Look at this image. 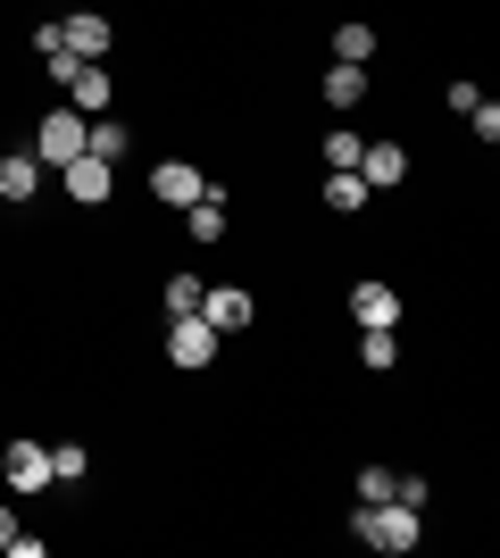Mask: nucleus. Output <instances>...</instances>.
I'll return each instance as SVG.
<instances>
[{
	"instance_id": "f257e3e1",
	"label": "nucleus",
	"mask_w": 500,
	"mask_h": 558,
	"mask_svg": "<svg viewBox=\"0 0 500 558\" xmlns=\"http://www.w3.org/2000/svg\"><path fill=\"white\" fill-rule=\"evenodd\" d=\"M351 534L367 542V550H417V509L408 500H358V517H351Z\"/></svg>"
},
{
	"instance_id": "f03ea898",
	"label": "nucleus",
	"mask_w": 500,
	"mask_h": 558,
	"mask_svg": "<svg viewBox=\"0 0 500 558\" xmlns=\"http://www.w3.org/2000/svg\"><path fill=\"white\" fill-rule=\"evenodd\" d=\"M34 159H42V167L84 159V117H75V109H50L42 125H34Z\"/></svg>"
},
{
	"instance_id": "7ed1b4c3",
	"label": "nucleus",
	"mask_w": 500,
	"mask_h": 558,
	"mask_svg": "<svg viewBox=\"0 0 500 558\" xmlns=\"http://www.w3.org/2000/svg\"><path fill=\"white\" fill-rule=\"evenodd\" d=\"M167 359H175V367H209L217 359V326L209 317H175V326H167Z\"/></svg>"
},
{
	"instance_id": "20e7f679",
	"label": "nucleus",
	"mask_w": 500,
	"mask_h": 558,
	"mask_svg": "<svg viewBox=\"0 0 500 558\" xmlns=\"http://www.w3.org/2000/svg\"><path fill=\"white\" fill-rule=\"evenodd\" d=\"M150 192H159L167 209H192V201L209 192V175H200L192 159H167V167H150Z\"/></svg>"
},
{
	"instance_id": "39448f33",
	"label": "nucleus",
	"mask_w": 500,
	"mask_h": 558,
	"mask_svg": "<svg viewBox=\"0 0 500 558\" xmlns=\"http://www.w3.org/2000/svg\"><path fill=\"white\" fill-rule=\"evenodd\" d=\"M0 475H9L17 492H50V450H42V442H9Z\"/></svg>"
},
{
	"instance_id": "423d86ee",
	"label": "nucleus",
	"mask_w": 500,
	"mask_h": 558,
	"mask_svg": "<svg viewBox=\"0 0 500 558\" xmlns=\"http://www.w3.org/2000/svg\"><path fill=\"white\" fill-rule=\"evenodd\" d=\"M358 175H367V192H392V184L408 175L401 142H358Z\"/></svg>"
},
{
	"instance_id": "0eeeda50",
	"label": "nucleus",
	"mask_w": 500,
	"mask_h": 558,
	"mask_svg": "<svg viewBox=\"0 0 500 558\" xmlns=\"http://www.w3.org/2000/svg\"><path fill=\"white\" fill-rule=\"evenodd\" d=\"M59 175H68V201H84V209H93V201H109V184H118V167H100L93 150H84V159H68Z\"/></svg>"
},
{
	"instance_id": "6e6552de",
	"label": "nucleus",
	"mask_w": 500,
	"mask_h": 558,
	"mask_svg": "<svg viewBox=\"0 0 500 558\" xmlns=\"http://www.w3.org/2000/svg\"><path fill=\"white\" fill-rule=\"evenodd\" d=\"M59 34H68V50H75V59H100V50L118 43V25L100 17V9H84V17H59Z\"/></svg>"
},
{
	"instance_id": "1a4fd4ad",
	"label": "nucleus",
	"mask_w": 500,
	"mask_h": 558,
	"mask_svg": "<svg viewBox=\"0 0 500 558\" xmlns=\"http://www.w3.org/2000/svg\"><path fill=\"white\" fill-rule=\"evenodd\" d=\"M68 109H75V117H100V109H109V68H93V59H84V68L68 75Z\"/></svg>"
},
{
	"instance_id": "9d476101",
	"label": "nucleus",
	"mask_w": 500,
	"mask_h": 558,
	"mask_svg": "<svg viewBox=\"0 0 500 558\" xmlns=\"http://www.w3.org/2000/svg\"><path fill=\"white\" fill-rule=\"evenodd\" d=\"M351 317L358 326H392V317H401V292H392V283H351Z\"/></svg>"
},
{
	"instance_id": "9b49d317",
	"label": "nucleus",
	"mask_w": 500,
	"mask_h": 558,
	"mask_svg": "<svg viewBox=\"0 0 500 558\" xmlns=\"http://www.w3.org/2000/svg\"><path fill=\"white\" fill-rule=\"evenodd\" d=\"M200 317H209V326H251V317H259V301H251V292H234V283H225V292H200Z\"/></svg>"
},
{
	"instance_id": "f8f14e48",
	"label": "nucleus",
	"mask_w": 500,
	"mask_h": 558,
	"mask_svg": "<svg viewBox=\"0 0 500 558\" xmlns=\"http://www.w3.org/2000/svg\"><path fill=\"white\" fill-rule=\"evenodd\" d=\"M34 184H42V159H34V150H9V159H0V201H34Z\"/></svg>"
},
{
	"instance_id": "ddd939ff",
	"label": "nucleus",
	"mask_w": 500,
	"mask_h": 558,
	"mask_svg": "<svg viewBox=\"0 0 500 558\" xmlns=\"http://www.w3.org/2000/svg\"><path fill=\"white\" fill-rule=\"evenodd\" d=\"M84 150H93V159H100V167H118V159H125V150H134V134H125L118 117H93V125H84Z\"/></svg>"
},
{
	"instance_id": "4468645a",
	"label": "nucleus",
	"mask_w": 500,
	"mask_h": 558,
	"mask_svg": "<svg viewBox=\"0 0 500 558\" xmlns=\"http://www.w3.org/2000/svg\"><path fill=\"white\" fill-rule=\"evenodd\" d=\"M367 201H376V192H367V175H358V167H333V175H326V209L351 217V209H367Z\"/></svg>"
},
{
	"instance_id": "2eb2a0df",
	"label": "nucleus",
	"mask_w": 500,
	"mask_h": 558,
	"mask_svg": "<svg viewBox=\"0 0 500 558\" xmlns=\"http://www.w3.org/2000/svg\"><path fill=\"white\" fill-rule=\"evenodd\" d=\"M184 226H192V242H217V233H225V192H200L184 209Z\"/></svg>"
},
{
	"instance_id": "dca6fc26",
	"label": "nucleus",
	"mask_w": 500,
	"mask_h": 558,
	"mask_svg": "<svg viewBox=\"0 0 500 558\" xmlns=\"http://www.w3.org/2000/svg\"><path fill=\"white\" fill-rule=\"evenodd\" d=\"M326 100L333 109H358V100H367V68H342V59H333L326 68Z\"/></svg>"
},
{
	"instance_id": "f3484780",
	"label": "nucleus",
	"mask_w": 500,
	"mask_h": 558,
	"mask_svg": "<svg viewBox=\"0 0 500 558\" xmlns=\"http://www.w3.org/2000/svg\"><path fill=\"white\" fill-rule=\"evenodd\" d=\"M333 59H342V68H367V59H376V25H342V34H333Z\"/></svg>"
},
{
	"instance_id": "a211bd4d",
	"label": "nucleus",
	"mask_w": 500,
	"mask_h": 558,
	"mask_svg": "<svg viewBox=\"0 0 500 558\" xmlns=\"http://www.w3.org/2000/svg\"><path fill=\"white\" fill-rule=\"evenodd\" d=\"M200 292H209L200 276H175L167 283V317H200Z\"/></svg>"
},
{
	"instance_id": "6ab92c4d",
	"label": "nucleus",
	"mask_w": 500,
	"mask_h": 558,
	"mask_svg": "<svg viewBox=\"0 0 500 558\" xmlns=\"http://www.w3.org/2000/svg\"><path fill=\"white\" fill-rule=\"evenodd\" d=\"M358 359H367V367H392V359H401L392 326H367V333H358Z\"/></svg>"
},
{
	"instance_id": "aec40b11",
	"label": "nucleus",
	"mask_w": 500,
	"mask_h": 558,
	"mask_svg": "<svg viewBox=\"0 0 500 558\" xmlns=\"http://www.w3.org/2000/svg\"><path fill=\"white\" fill-rule=\"evenodd\" d=\"M84 442H68V450H50V484H84Z\"/></svg>"
},
{
	"instance_id": "412c9836",
	"label": "nucleus",
	"mask_w": 500,
	"mask_h": 558,
	"mask_svg": "<svg viewBox=\"0 0 500 558\" xmlns=\"http://www.w3.org/2000/svg\"><path fill=\"white\" fill-rule=\"evenodd\" d=\"M392 484H401L392 466H358V500H392Z\"/></svg>"
},
{
	"instance_id": "4be33fe9",
	"label": "nucleus",
	"mask_w": 500,
	"mask_h": 558,
	"mask_svg": "<svg viewBox=\"0 0 500 558\" xmlns=\"http://www.w3.org/2000/svg\"><path fill=\"white\" fill-rule=\"evenodd\" d=\"M467 125H476L484 142H500V100H476V109H467Z\"/></svg>"
},
{
	"instance_id": "5701e85b",
	"label": "nucleus",
	"mask_w": 500,
	"mask_h": 558,
	"mask_svg": "<svg viewBox=\"0 0 500 558\" xmlns=\"http://www.w3.org/2000/svg\"><path fill=\"white\" fill-rule=\"evenodd\" d=\"M326 167H358V134H326Z\"/></svg>"
},
{
	"instance_id": "b1692460",
	"label": "nucleus",
	"mask_w": 500,
	"mask_h": 558,
	"mask_svg": "<svg viewBox=\"0 0 500 558\" xmlns=\"http://www.w3.org/2000/svg\"><path fill=\"white\" fill-rule=\"evenodd\" d=\"M9 534H17V517H9V509H0V550H9Z\"/></svg>"
}]
</instances>
